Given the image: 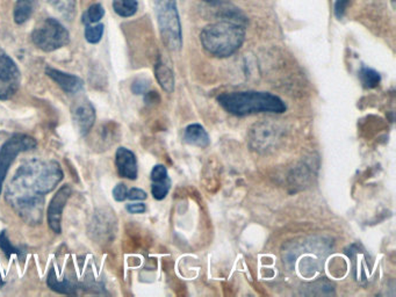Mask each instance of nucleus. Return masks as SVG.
Listing matches in <instances>:
<instances>
[{
	"label": "nucleus",
	"mask_w": 396,
	"mask_h": 297,
	"mask_svg": "<svg viewBox=\"0 0 396 297\" xmlns=\"http://www.w3.org/2000/svg\"><path fill=\"white\" fill-rule=\"evenodd\" d=\"M62 167L55 160L37 158L19 167L8 184L5 200L27 224L44 220V200L62 182Z\"/></svg>",
	"instance_id": "f257e3e1"
},
{
	"label": "nucleus",
	"mask_w": 396,
	"mask_h": 297,
	"mask_svg": "<svg viewBox=\"0 0 396 297\" xmlns=\"http://www.w3.org/2000/svg\"><path fill=\"white\" fill-rule=\"evenodd\" d=\"M245 41V26L240 13H227L220 21L206 26L200 33L205 50L215 57H229Z\"/></svg>",
	"instance_id": "f03ea898"
},
{
	"label": "nucleus",
	"mask_w": 396,
	"mask_h": 297,
	"mask_svg": "<svg viewBox=\"0 0 396 297\" xmlns=\"http://www.w3.org/2000/svg\"><path fill=\"white\" fill-rule=\"evenodd\" d=\"M218 102L227 112L236 116L250 115L256 113L286 112L285 102L269 92H230L218 95Z\"/></svg>",
	"instance_id": "7ed1b4c3"
},
{
	"label": "nucleus",
	"mask_w": 396,
	"mask_h": 297,
	"mask_svg": "<svg viewBox=\"0 0 396 297\" xmlns=\"http://www.w3.org/2000/svg\"><path fill=\"white\" fill-rule=\"evenodd\" d=\"M155 12L163 44L169 50H180L182 47V32L177 1L155 0Z\"/></svg>",
	"instance_id": "20e7f679"
},
{
	"label": "nucleus",
	"mask_w": 396,
	"mask_h": 297,
	"mask_svg": "<svg viewBox=\"0 0 396 297\" xmlns=\"http://www.w3.org/2000/svg\"><path fill=\"white\" fill-rule=\"evenodd\" d=\"M32 41L37 48L46 52L59 50L70 42L68 29L56 19H44L35 27L32 33Z\"/></svg>",
	"instance_id": "39448f33"
},
{
	"label": "nucleus",
	"mask_w": 396,
	"mask_h": 297,
	"mask_svg": "<svg viewBox=\"0 0 396 297\" xmlns=\"http://www.w3.org/2000/svg\"><path fill=\"white\" fill-rule=\"evenodd\" d=\"M37 141L28 135L15 134L5 142L0 148V195L4 185L5 178L8 175V169L11 167L18 155L37 148Z\"/></svg>",
	"instance_id": "423d86ee"
},
{
	"label": "nucleus",
	"mask_w": 396,
	"mask_h": 297,
	"mask_svg": "<svg viewBox=\"0 0 396 297\" xmlns=\"http://www.w3.org/2000/svg\"><path fill=\"white\" fill-rule=\"evenodd\" d=\"M21 73L15 61L0 47V100H8L18 92Z\"/></svg>",
	"instance_id": "0eeeda50"
},
{
	"label": "nucleus",
	"mask_w": 396,
	"mask_h": 297,
	"mask_svg": "<svg viewBox=\"0 0 396 297\" xmlns=\"http://www.w3.org/2000/svg\"><path fill=\"white\" fill-rule=\"evenodd\" d=\"M280 140V129L274 124L269 122H262L256 124L250 133L251 148L259 151L266 153L276 146Z\"/></svg>",
	"instance_id": "6e6552de"
},
{
	"label": "nucleus",
	"mask_w": 396,
	"mask_h": 297,
	"mask_svg": "<svg viewBox=\"0 0 396 297\" xmlns=\"http://www.w3.org/2000/svg\"><path fill=\"white\" fill-rule=\"evenodd\" d=\"M71 196V187L69 185H63L57 193L53 196L49 206H48L47 220L48 224L53 231L61 233L62 231L63 209L69 201Z\"/></svg>",
	"instance_id": "1a4fd4ad"
},
{
	"label": "nucleus",
	"mask_w": 396,
	"mask_h": 297,
	"mask_svg": "<svg viewBox=\"0 0 396 297\" xmlns=\"http://www.w3.org/2000/svg\"><path fill=\"white\" fill-rule=\"evenodd\" d=\"M73 124L80 135H88L95 121V109L91 102L85 99L78 100L71 107Z\"/></svg>",
	"instance_id": "9d476101"
},
{
	"label": "nucleus",
	"mask_w": 396,
	"mask_h": 297,
	"mask_svg": "<svg viewBox=\"0 0 396 297\" xmlns=\"http://www.w3.org/2000/svg\"><path fill=\"white\" fill-rule=\"evenodd\" d=\"M115 165L120 177L129 180H135L138 178V160L134 153L127 148H117L115 155Z\"/></svg>",
	"instance_id": "9b49d317"
},
{
	"label": "nucleus",
	"mask_w": 396,
	"mask_h": 297,
	"mask_svg": "<svg viewBox=\"0 0 396 297\" xmlns=\"http://www.w3.org/2000/svg\"><path fill=\"white\" fill-rule=\"evenodd\" d=\"M46 73L48 77H50L51 79L54 80L55 83L57 84L63 91L69 95H75L83 88V80L80 79L79 77L71 75V73H66L61 71V70L54 69L51 66L46 68Z\"/></svg>",
	"instance_id": "f8f14e48"
},
{
	"label": "nucleus",
	"mask_w": 396,
	"mask_h": 297,
	"mask_svg": "<svg viewBox=\"0 0 396 297\" xmlns=\"http://www.w3.org/2000/svg\"><path fill=\"white\" fill-rule=\"evenodd\" d=\"M184 141L187 144L199 146V148H207L211 143L207 131H205V128L201 124H189V127L186 128L185 133H184Z\"/></svg>",
	"instance_id": "ddd939ff"
},
{
	"label": "nucleus",
	"mask_w": 396,
	"mask_h": 297,
	"mask_svg": "<svg viewBox=\"0 0 396 297\" xmlns=\"http://www.w3.org/2000/svg\"><path fill=\"white\" fill-rule=\"evenodd\" d=\"M155 76L160 87L167 93H172L175 90V75L169 66L163 62L157 63L155 66Z\"/></svg>",
	"instance_id": "4468645a"
},
{
	"label": "nucleus",
	"mask_w": 396,
	"mask_h": 297,
	"mask_svg": "<svg viewBox=\"0 0 396 297\" xmlns=\"http://www.w3.org/2000/svg\"><path fill=\"white\" fill-rule=\"evenodd\" d=\"M35 6V0H17L15 6V21L22 25L32 17Z\"/></svg>",
	"instance_id": "2eb2a0df"
},
{
	"label": "nucleus",
	"mask_w": 396,
	"mask_h": 297,
	"mask_svg": "<svg viewBox=\"0 0 396 297\" xmlns=\"http://www.w3.org/2000/svg\"><path fill=\"white\" fill-rule=\"evenodd\" d=\"M47 3L66 20H73L75 17L77 0H47Z\"/></svg>",
	"instance_id": "dca6fc26"
},
{
	"label": "nucleus",
	"mask_w": 396,
	"mask_h": 297,
	"mask_svg": "<svg viewBox=\"0 0 396 297\" xmlns=\"http://www.w3.org/2000/svg\"><path fill=\"white\" fill-rule=\"evenodd\" d=\"M138 0H113V10L122 18H131L138 12Z\"/></svg>",
	"instance_id": "f3484780"
},
{
	"label": "nucleus",
	"mask_w": 396,
	"mask_h": 297,
	"mask_svg": "<svg viewBox=\"0 0 396 297\" xmlns=\"http://www.w3.org/2000/svg\"><path fill=\"white\" fill-rule=\"evenodd\" d=\"M47 283L51 289L57 291V293L66 294V295L76 294V288L70 281H66V279L64 281H57L54 269H51L50 273H49Z\"/></svg>",
	"instance_id": "a211bd4d"
},
{
	"label": "nucleus",
	"mask_w": 396,
	"mask_h": 297,
	"mask_svg": "<svg viewBox=\"0 0 396 297\" xmlns=\"http://www.w3.org/2000/svg\"><path fill=\"white\" fill-rule=\"evenodd\" d=\"M360 82L365 88H375L381 82V77L375 70L363 66L359 73Z\"/></svg>",
	"instance_id": "6ab92c4d"
},
{
	"label": "nucleus",
	"mask_w": 396,
	"mask_h": 297,
	"mask_svg": "<svg viewBox=\"0 0 396 297\" xmlns=\"http://www.w3.org/2000/svg\"><path fill=\"white\" fill-rule=\"evenodd\" d=\"M171 189V180L170 178H164L160 180H155L151 185V193L156 200H163L167 198V194Z\"/></svg>",
	"instance_id": "aec40b11"
},
{
	"label": "nucleus",
	"mask_w": 396,
	"mask_h": 297,
	"mask_svg": "<svg viewBox=\"0 0 396 297\" xmlns=\"http://www.w3.org/2000/svg\"><path fill=\"white\" fill-rule=\"evenodd\" d=\"M105 15V10L100 4L92 5L88 8L86 13L84 15L83 22L85 25H90V23H95L99 22L104 18Z\"/></svg>",
	"instance_id": "412c9836"
},
{
	"label": "nucleus",
	"mask_w": 396,
	"mask_h": 297,
	"mask_svg": "<svg viewBox=\"0 0 396 297\" xmlns=\"http://www.w3.org/2000/svg\"><path fill=\"white\" fill-rule=\"evenodd\" d=\"M102 35H104V25L102 23L95 26L88 25L85 29V39L90 44H98L102 40Z\"/></svg>",
	"instance_id": "4be33fe9"
},
{
	"label": "nucleus",
	"mask_w": 396,
	"mask_h": 297,
	"mask_svg": "<svg viewBox=\"0 0 396 297\" xmlns=\"http://www.w3.org/2000/svg\"><path fill=\"white\" fill-rule=\"evenodd\" d=\"M0 249L3 250L8 257H11V254L13 253H18V250L13 247L11 243H10V240H8V235H6V232L3 231L0 233Z\"/></svg>",
	"instance_id": "5701e85b"
},
{
	"label": "nucleus",
	"mask_w": 396,
	"mask_h": 297,
	"mask_svg": "<svg viewBox=\"0 0 396 297\" xmlns=\"http://www.w3.org/2000/svg\"><path fill=\"white\" fill-rule=\"evenodd\" d=\"M150 86V82L146 78H138L134 80V83L131 85V91L134 95H143L148 91Z\"/></svg>",
	"instance_id": "b1692460"
},
{
	"label": "nucleus",
	"mask_w": 396,
	"mask_h": 297,
	"mask_svg": "<svg viewBox=\"0 0 396 297\" xmlns=\"http://www.w3.org/2000/svg\"><path fill=\"white\" fill-rule=\"evenodd\" d=\"M128 189L124 184H117L114 189H113V198L115 199L117 202H122L124 200L127 199Z\"/></svg>",
	"instance_id": "393cba45"
},
{
	"label": "nucleus",
	"mask_w": 396,
	"mask_h": 297,
	"mask_svg": "<svg viewBox=\"0 0 396 297\" xmlns=\"http://www.w3.org/2000/svg\"><path fill=\"white\" fill-rule=\"evenodd\" d=\"M351 0H336L334 3V15L338 19H342L343 15L346 13V8L350 4Z\"/></svg>",
	"instance_id": "a878e982"
},
{
	"label": "nucleus",
	"mask_w": 396,
	"mask_h": 297,
	"mask_svg": "<svg viewBox=\"0 0 396 297\" xmlns=\"http://www.w3.org/2000/svg\"><path fill=\"white\" fill-rule=\"evenodd\" d=\"M127 199L133 200V201H142L147 199V193L143 189H131L128 191Z\"/></svg>",
	"instance_id": "bb28decb"
},
{
	"label": "nucleus",
	"mask_w": 396,
	"mask_h": 297,
	"mask_svg": "<svg viewBox=\"0 0 396 297\" xmlns=\"http://www.w3.org/2000/svg\"><path fill=\"white\" fill-rule=\"evenodd\" d=\"M146 204L144 203H131L127 204V211L131 214H142L146 211Z\"/></svg>",
	"instance_id": "cd10ccee"
},
{
	"label": "nucleus",
	"mask_w": 396,
	"mask_h": 297,
	"mask_svg": "<svg viewBox=\"0 0 396 297\" xmlns=\"http://www.w3.org/2000/svg\"><path fill=\"white\" fill-rule=\"evenodd\" d=\"M204 1L211 5H221L222 3H225V0H204Z\"/></svg>",
	"instance_id": "c85d7f7f"
},
{
	"label": "nucleus",
	"mask_w": 396,
	"mask_h": 297,
	"mask_svg": "<svg viewBox=\"0 0 396 297\" xmlns=\"http://www.w3.org/2000/svg\"><path fill=\"white\" fill-rule=\"evenodd\" d=\"M4 286V280H3V276H1V273H0V288Z\"/></svg>",
	"instance_id": "c756f323"
}]
</instances>
